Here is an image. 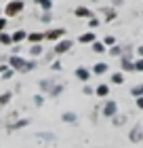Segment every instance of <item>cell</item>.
<instances>
[{"instance_id":"1","label":"cell","mask_w":143,"mask_h":148,"mask_svg":"<svg viewBox=\"0 0 143 148\" xmlns=\"http://www.w3.org/2000/svg\"><path fill=\"white\" fill-rule=\"evenodd\" d=\"M11 66L13 68H19V70H30L32 64H25L21 57H11Z\"/></svg>"},{"instance_id":"12","label":"cell","mask_w":143,"mask_h":148,"mask_svg":"<svg viewBox=\"0 0 143 148\" xmlns=\"http://www.w3.org/2000/svg\"><path fill=\"white\" fill-rule=\"evenodd\" d=\"M107 70V66L105 64H97V66H95V72H97V74H103Z\"/></svg>"},{"instance_id":"2","label":"cell","mask_w":143,"mask_h":148,"mask_svg":"<svg viewBox=\"0 0 143 148\" xmlns=\"http://www.w3.org/2000/svg\"><path fill=\"white\" fill-rule=\"evenodd\" d=\"M21 9H23V2H11L6 6V15H17Z\"/></svg>"},{"instance_id":"8","label":"cell","mask_w":143,"mask_h":148,"mask_svg":"<svg viewBox=\"0 0 143 148\" xmlns=\"http://www.w3.org/2000/svg\"><path fill=\"white\" fill-rule=\"evenodd\" d=\"M131 140H133V142L141 140V129H139V127H135V129H133V133H131Z\"/></svg>"},{"instance_id":"23","label":"cell","mask_w":143,"mask_h":148,"mask_svg":"<svg viewBox=\"0 0 143 148\" xmlns=\"http://www.w3.org/2000/svg\"><path fill=\"white\" fill-rule=\"evenodd\" d=\"M137 106H139V108H143V97H139V99H137Z\"/></svg>"},{"instance_id":"19","label":"cell","mask_w":143,"mask_h":148,"mask_svg":"<svg viewBox=\"0 0 143 148\" xmlns=\"http://www.w3.org/2000/svg\"><path fill=\"white\" fill-rule=\"evenodd\" d=\"M40 51H42V47H40V45H36V47H32V53H34V55H38Z\"/></svg>"},{"instance_id":"7","label":"cell","mask_w":143,"mask_h":148,"mask_svg":"<svg viewBox=\"0 0 143 148\" xmlns=\"http://www.w3.org/2000/svg\"><path fill=\"white\" fill-rule=\"evenodd\" d=\"M93 40H95V34H93V32H88V34H82V36H80V42H93Z\"/></svg>"},{"instance_id":"9","label":"cell","mask_w":143,"mask_h":148,"mask_svg":"<svg viewBox=\"0 0 143 148\" xmlns=\"http://www.w3.org/2000/svg\"><path fill=\"white\" fill-rule=\"evenodd\" d=\"M133 95H137V99L143 95V85H137V87H133Z\"/></svg>"},{"instance_id":"3","label":"cell","mask_w":143,"mask_h":148,"mask_svg":"<svg viewBox=\"0 0 143 148\" xmlns=\"http://www.w3.org/2000/svg\"><path fill=\"white\" fill-rule=\"evenodd\" d=\"M70 47H72V40H63V42H59V45L55 47V51H57V53H65Z\"/></svg>"},{"instance_id":"10","label":"cell","mask_w":143,"mask_h":148,"mask_svg":"<svg viewBox=\"0 0 143 148\" xmlns=\"http://www.w3.org/2000/svg\"><path fill=\"white\" fill-rule=\"evenodd\" d=\"M0 42L9 45V42H13V36H9V34H0Z\"/></svg>"},{"instance_id":"17","label":"cell","mask_w":143,"mask_h":148,"mask_svg":"<svg viewBox=\"0 0 143 148\" xmlns=\"http://www.w3.org/2000/svg\"><path fill=\"white\" fill-rule=\"evenodd\" d=\"M23 38H25L23 32H15V34H13V40H23Z\"/></svg>"},{"instance_id":"22","label":"cell","mask_w":143,"mask_h":148,"mask_svg":"<svg viewBox=\"0 0 143 148\" xmlns=\"http://www.w3.org/2000/svg\"><path fill=\"white\" fill-rule=\"evenodd\" d=\"M135 68H137V70H143V62H141V59H139L137 64H135Z\"/></svg>"},{"instance_id":"24","label":"cell","mask_w":143,"mask_h":148,"mask_svg":"<svg viewBox=\"0 0 143 148\" xmlns=\"http://www.w3.org/2000/svg\"><path fill=\"white\" fill-rule=\"evenodd\" d=\"M4 25H6V21H4V19H0V30H2Z\"/></svg>"},{"instance_id":"15","label":"cell","mask_w":143,"mask_h":148,"mask_svg":"<svg viewBox=\"0 0 143 148\" xmlns=\"http://www.w3.org/2000/svg\"><path fill=\"white\" fill-rule=\"evenodd\" d=\"M122 68H126V70H133L135 66H133L131 62H128V59H122Z\"/></svg>"},{"instance_id":"4","label":"cell","mask_w":143,"mask_h":148,"mask_svg":"<svg viewBox=\"0 0 143 148\" xmlns=\"http://www.w3.org/2000/svg\"><path fill=\"white\" fill-rule=\"evenodd\" d=\"M76 76L80 80H88V78H91V74H88V70H84V68H78L76 70Z\"/></svg>"},{"instance_id":"11","label":"cell","mask_w":143,"mask_h":148,"mask_svg":"<svg viewBox=\"0 0 143 148\" xmlns=\"http://www.w3.org/2000/svg\"><path fill=\"white\" fill-rule=\"evenodd\" d=\"M61 34H63V30H51L46 36H49V38H57V36H61Z\"/></svg>"},{"instance_id":"14","label":"cell","mask_w":143,"mask_h":148,"mask_svg":"<svg viewBox=\"0 0 143 148\" xmlns=\"http://www.w3.org/2000/svg\"><path fill=\"white\" fill-rule=\"evenodd\" d=\"M63 119L67 121V123H76V114H72V112H67V114H63Z\"/></svg>"},{"instance_id":"20","label":"cell","mask_w":143,"mask_h":148,"mask_svg":"<svg viewBox=\"0 0 143 148\" xmlns=\"http://www.w3.org/2000/svg\"><path fill=\"white\" fill-rule=\"evenodd\" d=\"M114 83H122V74H114Z\"/></svg>"},{"instance_id":"6","label":"cell","mask_w":143,"mask_h":148,"mask_svg":"<svg viewBox=\"0 0 143 148\" xmlns=\"http://www.w3.org/2000/svg\"><path fill=\"white\" fill-rule=\"evenodd\" d=\"M107 93H110V89H107V85H99V87H97V95H101V97H105Z\"/></svg>"},{"instance_id":"13","label":"cell","mask_w":143,"mask_h":148,"mask_svg":"<svg viewBox=\"0 0 143 148\" xmlns=\"http://www.w3.org/2000/svg\"><path fill=\"white\" fill-rule=\"evenodd\" d=\"M76 15H80V17H88V15H91V11H88V9H76Z\"/></svg>"},{"instance_id":"18","label":"cell","mask_w":143,"mask_h":148,"mask_svg":"<svg viewBox=\"0 0 143 148\" xmlns=\"http://www.w3.org/2000/svg\"><path fill=\"white\" fill-rule=\"evenodd\" d=\"M44 36L42 34H30V40H34V42H38V40H42Z\"/></svg>"},{"instance_id":"21","label":"cell","mask_w":143,"mask_h":148,"mask_svg":"<svg viewBox=\"0 0 143 148\" xmlns=\"http://www.w3.org/2000/svg\"><path fill=\"white\" fill-rule=\"evenodd\" d=\"M105 42H107V45H114L116 40H114V36H107V38H105Z\"/></svg>"},{"instance_id":"16","label":"cell","mask_w":143,"mask_h":148,"mask_svg":"<svg viewBox=\"0 0 143 148\" xmlns=\"http://www.w3.org/2000/svg\"><path fill=\"white\" fill-rule=\"evenodd\" d=\"M36 2H38V4H42V6H44L46 11L51 9V0H36Z\"/></svg>"},{"instance_id":"5","label":"cell","mask_w":143,"mask_h":148,"mask_svg":"<svg viewBox=\"0 0 143 148\" xmlns=\"http://www.w3.org/2000/svg\"><path fill=\"white\" fill-rule=\"evenodd\" d=\"M105 114H107V116H112V114L116 112V104L114 102H107V106H105V110H103Z\"/></svg>"},{"instance_id":"25","label":"cell","mask_w":143,"mask_h":148,"mask_svg":"<svg viewBox=\"0 0 143 148\" xmlns=\"http://www.w3.org/2000/svg\"><path fill=\"white\" fill-rule=\"evenodd\" d=\"M139 51H141V55H143V47H141V49H139Z\"/></svg>"}]
</instances>
